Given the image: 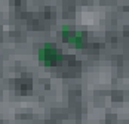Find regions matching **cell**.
<instances>
[{
    "label": "cell",
    "instance_id": "6da1fadb",
    "mask_svg": "<svg viewBox=\"0 0 129 124\" xmlns=\"http://www.w3.org/2000/svg\"><path fill=\"white\" fill-rule=\"evenodd\" d=\"M40 56H42V59L45 61L46 65H53L55 62L59 59V56H58L56 49H55L53 44H46L43 49L40 50Z\"/></svg>",
    "mask_w": 129,
    "mask_h": 124
}]
</instances>
